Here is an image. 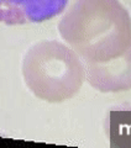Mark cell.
<instances>
[{"mask_svg":"<svg viewBox=\"0 0 131 148\" xmlns=\"http://www.w3.org/2000/svg\"><path fill=\"white\" fill-rule=\"evenodd\" d=\"M58 30L83 63L116 58L131 46V16L119 0H76Z\"/></svg>","mask_w":131,"mask_h":148,"instance_id":"1","label":"cell"},{"mask_svg":"<svg viewBox=\"0 0 131 148\" xmlns=\"http://www.w3.org/2000/svg\"><path fill=\"white\" fill-rule=\"evenodd\" d=\"M22 75L27 88L47 103L72 99L85 79L81 57L62 42L54 40L34 45L22 62Z\"/></svg>","mask_w":131,"mask_h":148,"instance_id":"2","label":"cell"},{"mask_svg":"<svg viewBox=\"0 0 131 148\" xmlns=\"http://www.w3.org/2000/svg\"><path fill=\"white\" fill-rule=\"evenodd\" d=\"M88 83L101 92L131 89V46L124 54L99 63H84Z\"/></svg>","mask_w":131,"mask_h":148,"instance_id":"3","label":"cell"},{"mask_svg":"<svg viewBox=\"0 0 131 148\" xmlns=\"http://www.w3.org/2000/svg\"><path fill=\"white\" fill-rule=\"evenodd\" d=\"M68 0H0V22L25 25L43 22L59 15Z\"/></svg>","mask_w":131,"mask_h":148,"instance_id":"4","label":"cell"}]
</instances>
